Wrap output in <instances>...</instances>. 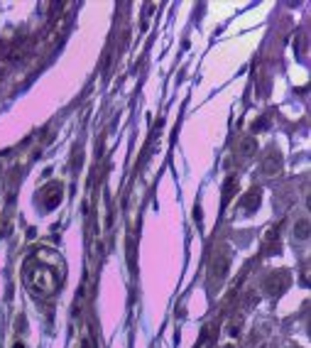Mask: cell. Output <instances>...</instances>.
Returning <instances> with one entry per match:
<instances>
[{
  "mask_svg": "<svg viewBox=\"0 0 311 348\" xmlns=\"http://www.w3.org/2000/svg\"><path fill=\"white\" fill-rule=\"evenodd\" d=\"M64 279V262L54 250H37L25 262V282L37 297H52Z\"/></svg>",
  "mask_w": 311,
  "mask_h": 348,
  "instance_id": "obj_1",
  "label": "cell"
},
{
  "mask_svg": "<svg viewBox=\"0 0 311 348\" xmlns=\"http://www.w3.org/2000/svg\"><path fill=\"white\" fill-rule=\"evenodd\" d=\"M289 284H291V275L287 270H272L262 279V292H267V294H282Z\"/></svg>",
  "mask_w": 311,
  "mask_h": 348,
  "instance_id": "obj_2",
  "label": "cell"
},
{
  "mask_svg": "<svg viewBox=\"0 0 311 348\" xmlns=\"http://www.w3.org/2000/svg\"><path fill=\"white\" fill-rule=\"evenodd\" d=\"M228 270H230V253L228 250H221V253H216L211 257V277L213 279L221 282L228 275Z\"/></svg>",
  "mask_w": 311,
  "mask_h": 348,
  "instance_id": "obj_3",
  "label": "cell"
},
{
  "mask_svg": "<svg viewBox=\"0 0 311 348\" xmlns=\"http://www.w3.org/2000/svg\"><path fill=\"white\" fill-rule=\"evenodd\" d=\"M260 167H262V174H267V177H274V174L282 169V155H279V150H269Z\"/></svg>",
  "mask_w": 311,
  "mask_h": 348,
  "instance_id": "obj_4",
  "label": "cell"
},
{
  "mask_svg": "<svg viewBox=\"0 0 311 348\" xmlns=\"http://www.w3.org/2000/svg\"><path fill=\"white\" fill-rule=\"evenodd\" d=\"M255 155H257V140L252 138V135L240 138V142H238V157H240L243 162H247V160H252Z\"/></svg>",
  "mask_w": 311,
  "mask_h": 348,
  "instance_id": "obj_5",
  "label": "cell"
},
{
  "mask_svg": "<svg viewBox=\"0 0 311 348\" xmlns=\"http://www.w3.org/2000/svg\"><path fill=\"white\" fill-rule=\"evenodd\" d=\"M59 201H62V186H59V184L47 186V189H45V206H47V209H54Z\"/></svg>",
  "mask_w": 311,
  "mask_h": 348,
  "instance_id": "obj_6",
  "label": "cell"
},
{
  "mask_svg": "<svg viewBox=\"0 0 311 348\" xmlns=\"http://www.w3.org/2000/svg\"><path fill=\"white\" fill-rule=\"evenodd\" d=\"M240 206H243V211H255L257 206H260V189H250L247 194H245V199L240 201Z\"/></svg>",
  "mask_w": 311,
  "mask_h": 348,
  "instance_id": "obj_7",
  "label": "cell"
},
{
  "mask_svg": "<svg viewBox=\"0 0 311 348\" xmlns=\"http://www.w3.org/2000/svg\"><path fill=\"white\" fill-rule=\"evenodd\" d=\"M235 191H238V179L235 177H228L225 184H223V206L230 204V199L235 196Z\"/></svg>",
  "mask_w": 311,
  "mask_h": 348,
  "instance_id": "obj_8",
  "label": "cell"
},
{
  "mask_svg": "<svg viewBox=\"0 0 311 348\" xmlns=\"http://www.w3.org/2000/svg\"><path fill=\"white\" fill-rule=\"evenodd\" d=\"M279 245V226H272L262 240V250H274Z\"/></svg>",
  "mask_w": 311,
  "mask_h": 348,
  "instance_id": "obj_9",
  "label": "cell"
},
{
  "mask_svg": "<svg viewBox=\"0 0 311 348\" xmlns=\"http://www.w3.org/2000/svg\"><path fill=\"white\" fill-rule=\"evenodd\" d=\"M294 238H299V240H306L309 238V218H299L294 223Z\"/></svg>",
  "mask_w": 311,
  "mask_h": 348,
  "instance_id": "obj_10",
  "label": "cell"
},
{
  "mask_svg": "<svg viewBox=\"0 0 311 348\" xmlns=\"http://www.w3.org/2000/svg\"><path fill=\"white\" fill-rule=\"evenodd\" d=\"M240 326H243V316L235 314V316H230V321H228V326H225V333H228L230 338H235V336L240 333Z\"/></svg>",
  "mask_w": 311,
  "mask_h": 348,
  "instance_id": "obj_11",
  "label": "cell"
},
{
  "mask_svg": "<svg viewBox=\"0 0 311 348\" xmlns=\"http://www.w3.org/2000/svg\"><path fill=\"white\" fill-rule=\"evenodd\" d=\"M211 336H213V328H211V326H206V328H203V333H201V338L196 341V346H194V348H206V346H208V341H211Z\"/></svg>",
  "mask_w": 311,
  "mask_h": 348,
  "instance_id": "obj_12",
  "label": "cell"
},
{
  "mask_svg": "<svg viewBox=\"0 0 311 348\" xmlns=\"http://www.w3.org/2000/svg\"><path fill=\"white\" fill-rule=\"evenodd\" d=\"M13 348H25V343H23V341H20V336L15 338V346H13Z\"/></svg>",
  "mask_w": 311,
  "mask_h": 348,
  "instance_id": "obj_13",
  "label": "cell"
},
{
  "mask_svg": "<svg viewBox=\"0 0 311 348\" xmlns=\"http://www.w3.org/2000/svg\"><path fill=\"white\" fill-rule=\"evenodd\" d=\"M79 348H89V343H86V341H81V346Z\"/></svg>",
  "mask_w": 311,
  "mask_h": 348,
  "instance_id": "obj_14",
  "label": "cell"
},
{
  "mask_svg": "<svg viewBox=\"0 0 311 348\" xmlns=\"http://www.w3.org/2000/svg\"><path fill=\"white\" fill-rule=\"evenodd\" d=\"M225 348H233V346H225Z\"/></svg>",
  "mask_w": 311,
  "mask_h": 348,
  "instance_id": "obj_15",
  "label": "cell"
},
{
  "mask_svg": "<svg viewBox=\"0 0 311 348\" xmlns=\"http://www.w3.org/2000/svg\"><path fill=\"white\" fill-rule=\"evenodd\" d=\"M291 348H299V346H291Z\"/></svg>",
  "mask_w": 311,
  "mask_h": 348,
  "instance_id": "obj_16",
  "label": "cell"
}]
</instances>
